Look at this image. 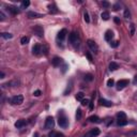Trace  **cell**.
<instances>
[{"label": "cell", "instance_id": "cell-1", "mask_svg": "<svg viewBox=\"0 0 137 137\" xmlns=\"http://www.w3.org/2000/svg\"><path fill=\"white\" fill-rule=\"evenodd\" d=\"M58 124L59 126H61V128L65 129L69 126V120L66 119V117L65 116H59V119H58Z\"/></svg>", "mask_w": 137, "mask_h": 137}, {"label": "cell", "instance_id": "cell-2", "mask_svg": "<svg viewBox=\"0 0 137 137\" xmlns=\"http://www.w3.org/2000/svg\"><path fill=\"white\" fill-rule=\"evenodd\" d=\"M45 129L46 130H50L55 126V120H54L53 117H47L46 120H45Z\"/></svg>", "mask_w": 137, "mask_h": 137}, {"label": "cell", "instance_id": "cell-3", "mask_svg": "<svg viewBox=\"0 0 137 137\" xmlns=\"http://www.w3.org/2000/svg\"><path fill=\"white\" fill-rule=\"evenodd\" d=\"M100 133H101V131L99 130L98 128H94V129H92L91 131H89L88 133H86L83 137H96V136L100 135Z\"/></svg>", "mask_w": 137, "mask_h": 137}, {"label": "cell", "instance_id": "cell-4", "mask_svg": "<svg viewBox=\"0 0 137 137\" xmlns=\"http://www.w3.org/2000/svg\"><path fill=\"white\" fill-rule=\"evenodd\" d=\"M129 79H120V80L117 83V90H122L124 89L126 86H129Z\"/></svg>", "mask_w": 137, "mask_h": 137}, {"label": "cell", "instance_id": "cell-5", "mask_svg": "<svg viewBox=\"0 0 137 137\" xmlns=\"http://www.w3.org/2000/svg\"><path fill=\"white\" fill-rule=\"evenodd\" d=\"M24 102V96L23 95H15L11 99V103L13 105H21Z\"/></svg>", "mask_w": 137, "mask_h": 137}, {"label": "cell", "instance_id": "cell-6", "mask_svg": "<svg viewBox=\"0 0 137 137\" xmlns=\"http://www.w3.org/2000/svg\"><path fill=\"white\" fill-rule=\"evenodd\" d=\"M33 32H34V34H37V37H42L43 35H44V29H43L42 26L37 25L34 28H33Z\"/></svg>", "mask_w": 137, "mask_h": 137}, {"label": "cell", "instance_id": "cell-7", "mask_svg": "<svg viewBox=\"0 0 137 137\" xmlns=\"http://www.w3.org/2000/svg\"><path fill=\"white\" fill-rule=\"evenodd\" d=\"M87 44H88V46L90 47V49L92 51H95V53H96V51L99 50V47H98V45H96V43H95L94 41H92V40H88V41H87Z\"/></svg>", "mask_w": 137, "mask_h": 137}, {"label": "cell", "instance_id": "cell-8", "mask_svg": "<svg viewBox=\"0 0 137 137\" xmlns=\"http://www.w3.org/2000/svg\"><path fill=\"white\" fill-rule=\"evenodd\" d=\"M41 51H42V46L40 44H35L34 46L32 47V53L35 56H39L40 54H41Z\"/></svg>", "mask_w": 137, "mask_h": 137}, {"label": "cell", "instance_id": "cell-9", "mask_svg": "<svg viewBox=\"0 0 137 137\" xmlns=\"http://www.w3.org/2000/svg\"><path fill=\"white\" fill-rule=\"evenodd\" d=\"M27 17H28V18H30V19H32V18H37V17H43V15L42 14H39V13H37V12L30 11V12H28V13H27Z\"/></svg>", "mask_w": 137, "mask_h": 137}, {"label": "cell", "instance_id": "cell-10", "mask_svg": "<svg viewBox=\"0 0 137 137\" xmlns=\"http://www.w3.org/2000/svg\"><path fill=\"white\" fill-rule=\"evenodd\" d=\"M112 37H114V32L112 30H107L105 32V40H106L107 42H112Z\"/></svg>", "mask_w": 137, "mask_h": 137}, {"label": "cell", "instance_id": "cell-11", "mask_svg": "<svg viewBox=\"0 0 137 137\" xmlns=\"http://www.w3.org/2000/svg\"><path fill=\"white\" fill-rule=\"evenodd\" d=\"M66 34H67V30L66 29H62V30H60V32L58 33L57 37H58L59 40H61V41H63V40L65 39V37H66Z\"/></svg>", "mask_w": 137, "mask_h": 137}, {"label": "cell", "instance_id": "cell-12", "mask_svg": "<svg viewBox=\"0 0 137 137\" xmlns=\"http://www.w3.org/2000/svg\"><path fill=\"white\" fill-rule=\"evenodd\" d=\"M77 40V33L75 32V31H73V32L70 33V35H69V41H70V43H75Z\"/></svg>", "mask_w": 137, "mask_h": 137}, {"label": "cell", "instance_id": "cell-13", "mask_svg": "<svg viewBox=\"0 0 137 137\" xmlns=\"http://www.w3.org/2000/svg\"><path fill=\"white\" fill-rule=\"evenodd\" d=\"M61 62H62V59L59 58V57H55V58L51 60V64H53L54 66H59Z\"/></svg>", "mask_w": 137, "mask_h": 137}, {"label": "cell", "instance_id": "cell-14", "mask_svg": "<svg viewBox=\"0 0 137 137\" xmlns=\"http://www.w3.org/2000/svg\"><path fill=\"white\" fill-rule=\"evenodd\" d=\"M100 104L102 105V106H105V107H110L112 105V103L110 102V101L105 100V99H101V100H100Z\"/></svg>", "mask_w": 137, "mask_h": 137}, {"label": "cell", "instance_id": "cell-15", "mask_svg": "<svg viewBox=\"0 0 137 137\" xmlns=\"http://www.w3.org/2000/svg\"><path fill=\"white\" fill-rule=\"evenodd\" d=\"M26 125V121L23 120V119H21V120H17L16 122H15V126H16L17 129H21L23 128V126Z\"/></svg>", "mask_w": 137, "mask_h": 137}, {"label": "cell", "instance_id": "cell-16", "mask_svg": "<svg viewBox=\"0 0 137 137\" xmlns=\"http://www.w3.org/2000/svg\"><path fill=\"white\" fill-rule=\"evenodd\" d=\"M88 120L90 121V122H93V123H100L101 122V119L99 118L98 116H91L88 118Z\"/></svg>", "mask_w": 137, "mask_h": 137}, {"label": "cell", "instance_id": "cell-17", "mask_svg": "<svg viewBox=\"0 0 137 137\" xmlns=\"http://www.w3.org/2000/svg\"><path fill=\"white\" fill-rule=\"evenodd\" d=\"M8 11L11 12L13 15H16V14H18V13H19V10L17 9V8H15V7H8Z\"/></svg>", "mask_w": 137, "mask_h": 137}, {"label": "cell", "instance_id": "cell-18", "mask_svg": "<svg viewBox=\"0 0 137 137\" xmlns=\"http://www.w3.org/2000/svg\"><path fill=\"white\" fill-rule=\"evenodd\" d=\"M117 69H119V64L116 62H110L109 63V70L110 71H116Z\"/></svg>", "mask_w": 137, "mask_h": 137}, {"label": "cell", "instance_id": "cell-19", "mask_svg": "<svg viewBox=\"0 0 137 137\" xmlns=\"http://www.w3.org/2000/svg\"><path fill=\"white\" fill-rule=\"evenodd\" d=\"M117 118H118V120H126L125 112H118V114H117Z\"/></svg>", "mask_w": 137, "mask_h": 137}, {"label": "cell", "instance_id": "cell-20", "mask_svg": "<svg viewBox=\"0 0 137 137\" xmlns=\"http://www.w3.org/2000/svg\"><path fill=\"white\" fill-rule=\"evenodd\" d=\"M48 136L49 137H63V134L59 132H50Z\"/></svg>", "mask_w": 137, "mask_h": 137}, {"label": "cell", "instance_id": "cell-21", "mask_svg": "<svg viewBox=\"0 0 137 137\" xmlns=\"http://www.w3.org/2000/svg\"><path fill=\"white\" fill-rule=\"evenodd\" d=\"M49 12L50 13H53V14H56V13H58V9L56 8V5L55 4H51V5H49Z\"/></svg>", "mask_w": 137, "mask_h": 137}, {"label": "cell", "instance_id": "cell-22", "mask_svg": "<svg viewBox=\"0 0 137 137\" xmlns=\"http://www.w3.org/2000/svg\"><path fill=\"white\" fill-rule=\"evenodd\" d=\"M75 98H76L77 101H80V102H81V101L84 100V98H85V94L83 92H78L76 94V96H75Z\"/></svg>", "mask_w": 137, "mask_h": 137}, {"label": "cell", "instance_id": "cell-23", "mask_svg": "<svg viewBox=\"0 0 137 137\" xmlns=\"http://www.w3.org/2000/svg\"><path fill=\"white\" fill-rule=\"evenodd\" d=\"M101 17H102L103 21H108L109 19V13L108 12H103L101 14Z\"/></svg>", "mask_w": 137, "mask_h": 137}, {"label": "cell", "instance_id": "cell-24", "mask_svg": "<svg viewBox=\"0 0 137 137\" xmlns=\"http://www.w3.org/2000/svg\"><path fill=\"white\" fill-rule=\"evenodd\" d=\"M1 37H2L3 39H5V40H9V39H12V37H13V35H12L11 33L3 32V33H1Z\"/></svg>", "mask_w": 137, "mask_h": 137}, {"label": "cell", "instance_id": "cell-25", "mask_svg": "<svg viewBox=\"0 0 137 137\" xmlns=\"http://www.w3.org/2000/svg\"><path fill=\"white\" fill-rule=\"evenodd\" d=\"M29 37H21V43L23 45H25V44H28V42H29Z\"/></svg>", "mask_w": 137, "mask_h": 137}, {"label": "cell", "instance_id": "cell-26", "mask_svg": "<svg viewBox=\"0 0 137 137\" xmlns=\"http://www.w3.org/2000/svg\"><path fill=\"white\" fill-rule=\"evenodd\" d=\"M29 4H30V1H29V0L23 1V2H21V9H26L27 7H29Z\"/></svg>", "mask_w": 137, "mask_h": 137}, {"label": "cell", "instance_id": "cell-27", "mask_svg": "<svg viewBox=\"0 0 137 137\" xmlns=\"http://www.w3.org/2000/svg\"><path fill=\"white\" fill-rule=\"evenodd\" d=\"M118 125L119 126H124L128 124V120H118Z\"/></svg>", "mask_w": 137, "mask_h": 137}, {"label": "cell", "instance_id": "cell-28", "mask_svg": "<svg viewBox=\"0 0 137 137\" xmlns=\"http://www.w3.org/2000/svg\"><path fill=\"white\" fill-rule=\"evenodd\" d=\"M84 19L86 23H90V17H89V14H88V12H85L84 13Z\"/></svg>", "mask_w": 137, "mask_h": 137}, {"label": "cell", "instance_id": "cell-29", "mask_svg": "<svg viewBox=\"0 0 137 137\" xmlns=\"http://www.w3.org/2000/svg\"><path fill=\"white\" fill-rule=\"evenodd\" d=\"M85 80H87V81H92L93 80L92 74H87V75H85Z\"/></svg>", "mask_w": 137, "mask_h": 137}, {"label": "cell", "instance_id": "cell-30", "mask_svg": "<svg viewBox=\"0 0 137 137\" xmlns=\"http://www.w3.org/2000/svg\"><path fill=\"white\" fill-rule=\"evenodd\" d=\"M80 118H81V109L78 108L76 110V119L77 120H80Z\"/></svg>", "mask_w": 137, "mask_h": 137}, {"label": "cell", "instance_id": "cell-31", "mask_svg": "<svg viewBox=\"0 0 137 137\" xmlns=\"http://www.w3.org/2000/svg\"><path fill=\"white\" fill-rule=\"evenodd\" d=\"M114 85H115V80L112 78H110V79L107 80V86H108V87H112Z\"/></svg>", "mask_w": 137, "mask_h": 137}, {"label": "cell", "instance_id": "cell-32", "mask_svg": "<svg viewBox=\"0 0 137 137\" xmlns=\"http://www.w3.org/2000/svg\"><path fill=\"white\" fill-rule=\"evenodd\" d=\"M90 104V100H88V99H86V100H83L81 101V105H83V106H87V105H89Z\"/></svg>", "mask_w": 137, "mask_h": 137}, {"label": "cell", "instance_id": "cell-33", "mask_svg": "<svg viewBox=\"0 0 137 137\" xmlns=\"http://www.w3.org/2000/svg\"><path fill=\"white\" fill-rule=\"evenodd\" d=\"M118 45H119V41H112V43H110V46L114 47V48L118 47Z\"/></svg>", "mask_w": 137, "mask_h": 137}, {"label": "cell", "instance_id": "cell-34", "mask_svg": "<svg viewBox=\"0 0 137 137\" xmlns=\"http://www.w3.org/2000/svg\"><path fill=\"white\" fill-rule=\"evenodd\" d=\"M124 17H125V18H130L131 17V13L129 10H125V11H124Z\"/></svg>", "mask_w": 137, "mask_h": 137}, {"label": "cell", "instance_id": "cell-35", "mask_svg": "<svg viewBox=\"0 0 137 137\" xmlns=\"http://www.w3.org/2000/svg\"><path fill=\"white\" fill-rule=\"evenodd\" d=\"M42 51L44 53V55H47V54H48V47L44 45V46H43V48H42Z\"/></svg>", "mask_w": 137, "mask_h": 137}, {"label": "cell", "instance_id": "cell-36", "mask_svg": "<svg viewBox=\"0 0 137 137\" xmlns=\"http://www.w3.org/2000/svg\"><path fill=\"white\" fill-rule=\"evenodd\" d=\"M134 32H135V26L133 25H131V35H134Z\"/></svg>", "mask_w": 137, "mask_h": 137}, {"label": "cell", "instance_id": "cell-37", "mask_svg": "<svg viewBox=\"0 0 137 137\" xmlns=\"http://www.w3.org/2000/svg\"><path fill=\"white\" fill-rule=\"evenodd\" d=\"M33 95H34V96H40V95H41V91H40V90H35L34 92H33Z\"/></svg>", "mask_w": 137, "mask_h": 137}, {"label": "cell", "instance_id": "cell-38", "mask_svg": "<svg viewBox=\"0 0 137 137\" xmlns=\"http://www.w3.org/2000/svg\"><path fill=\"white\" fill-rule=\"evenodd\" d=\"M119 9H120V4H119V3H117V4L114 5V11H118Z\"/></svg>", "mask_w": 137, "mask_h": 137}, {"label": "cell", "instance_id": "cell-39", "mask_svg": "<svg viewBox=\"0 0 137 137\" xmlns=\"http://www.w3.org/2000/svg\"><path fill=\"white\" fill-rule=\"evenodd\" d=\"M86 56H87V58H88L90 61H92V60H93V58H92V56L90 55V53H86Z\"/></svg>", "mask_w": 137, "mask_h": 137}, {"label": "cell", "instance_id": "cell-40", "mask_svg": "<svg viewBox=\"0 0 137 137\" xmlns=\"http://www.w3.org/2000/svg\"><path fill=\"white\" fill-rule=\"evenodd\" d=\"M102 4H103V7H105V8H108L109 7V2H107V1H103Z\"/></svg>", "mask_w": 137, "mask_h": 137}, {"label": "cell", "instance_id": "cell-41", "mask_svg": "<svg viewBox=\"0 0 137 137\" xmlns=\"http://www.w3.org/2000/svg\"><path fill=\"white\" fill-rule=\"evenodd\" d=\"M0 16H1V21H4V14L2 12H0Z\"/></svg>", "mask_w": 137, "mask_h": 137}, {"label": "cell", "instance_id": "cell-42", "mask_svg": "<svg viewBox=\"0 0 137 137\" xmlns=\"http://www.w3.org/2000/svg\"><path fill=\"white\" fill-rule=\"evenodd\" d=\"M66 69H67V65H66V64H64V66H63V69H62V73H65Z\"/></svg>", "mask_w": 137, "mask_h": 137}, {"label": "cell", "instance_id": "cell-43", "mask_svg": "<svg viewBox=\"0 0 137 137\" xmlns=\"http://www.w3.org/2000/svg\"><path fill=\"white\" fill-rule=\"evenodd\" d=\"M115 23H116V24H120V19H119L118 17H115Z\"/></svg>", "mask_w": 137, "mask_h": 137}, {"label": "cell", "instance_id": "cell-44", "mask_svg": "<svg viewBox=\"0 0 137 137\" xmlns=\"http://www.w3.org/2000/svg\"><path fill=\"white\" fill-rule=\"evenodd\" d=\"M89 106H90V109L92 110V109H93V104H92V102H91V101H90V104H89Z\"/></svg>", "mask_w": 137, "mask_h": 137}, {"label": "cell", "instance_id": "cell-45", "mask_svg": "<svg viewBox=\"0 0 137 137\" xmlns=\"http://www.w3.org/2000/svg\"><path fill=\"white\" fill-rule=\"evenodd\" d=\"M0 76H1V77H0V78H4V73H3V72H1V73H0Z\"/></svg>", "mask_w": 137, "mask_h": 137}, {"label": "cell", "instance_id": "cell-46", "mask_svg": "<svg viewBox=\"0 0 137 137\" xmlns=\"http://www.w3.org/2000/svg\"><path fill=\"white\" fill-rule=\"evenodd\" d=\"M134 84H137V75L135 76V78H134Z\"/></svg>", "mask_w": 137, "mask_h": 137}]
</instances>
